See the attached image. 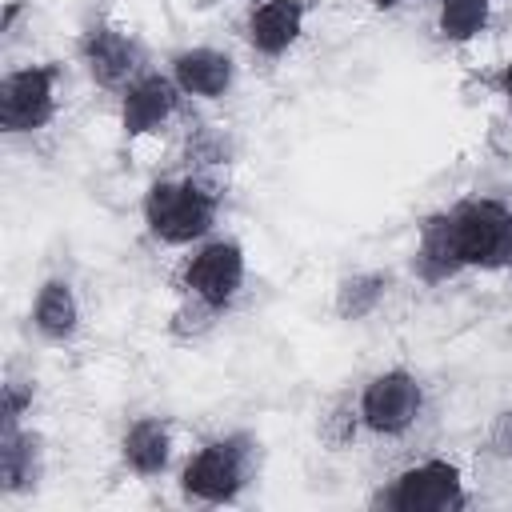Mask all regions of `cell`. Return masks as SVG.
Listing matches in <instances>:
<instances>
[{
	"instance_id": "6da1fadb",
	"label": "cell",
	"mask_w": 512,
	"mask_h": 512,
	"mask_svg": "<svg viewBox=\"0 0 512 512\" xmlns=\"http://www.w3.org/2000/svg\"><path fill=\"white\" fill-rule=\"evenodd\" d=\"M140 216L152 240L168 248H192L212 236L220 220V192L204 176H160L148 184Z\"/></svg>"
},
{
	"instance_id": "7a4b0ae2",
	"label": "cell",
	"mask_w": 512,
	"mask_h": 512,
	"mask_svg": "<svg viewBox=\"0 0 512 512\" xmlns=\"http://www.w3.org/2000/svg\"><path fill=\"white\" fill-rule=\"evenodd\" d=\"M256 452L260 444L248 432H224L204 440L180 464V496L192 504H236L256 476Z\"/></svg>"
},
{
	"instance_id": "3957f363",
	"label": "cell",
	"mask_w": 512,
	"mask_h": 512,
	"mask_svg": "<svg viewBox=\"0 0 512 512\" xmlns=\"http://www.w3.org/2000/svg\"><path fill=\"white\" fill-rule=\"evenodd\" d=\"M244 280H248V256L236 236H208L192 244V256H184V268H180L184 296L208 304L220 316L240 300Z\"/></svg>"
},
{
	"instance_id": "277c9868",
	"label": "cell",
	"mask_w": 512,
	"mask_h": 512,
	"mask_svg": "<svg viewBox=\"0 0 512 512\" xmlns=\"http://www.w3.org/2000/svg\"><path fill=\"white\" fill-rule=\"evenodd\" d=\"M60 76L56 60L20 64L0 76V128L8 136H32L52 124L60 108Z\"/></svg>"
},
{
	"instance_id": "5b68a950",
	"label": "cell",
	"mask_w": 512,
	"mask_h": 512,
	"mask_svg": "<svg viewBox=\"0 0 512 512\" xmlns=\"http://www.w3.org/2000/svg\"><path fill=\"white\" fill-rule=\"evenodd\" d=\"M424 416V384L408 368L372 372L356 396V420L372 436H404Z\"/></svg>"
},
{
	"instance_id": "8992f818",
	"label": "cell",
	"mask_w": 512,
	"mask_h": 512,
	"mask_svg": "<svg viewBox=\"0 0 512 512\" xmlns=\"http://www.w3.org/2000/svg\"><path fill=\"white\" fill-rule=\"evenodd\" d=\"M376 504H384L388 512H456L468 504L464 472L456 460H444V456L416 460L388 480Z\"/></svg>"
},
{
	"instance_id": "52a82bcc",
	"label": "cell",
	"mask_w": 512,
	"mask_h": 512,
	"mask_svg": "<svg viewBox=\"0 0 512 512\" xmlns=\"http://www.w3.org/2000/svg\"><path fill=\"white\" fill-rule=\"evenodd\" d=\"M76 52H80L88 80L96 88H108V92H124L144 72V52H140L136 36L116 28V24H92L80 36Z\"/></svg>"
},
{
	"instance_id": "ba28073f",
	"label": "cell",
	"mask_w": 512,
	"mask_h": 512,
	"mask_svg": "<svg viewBox=\"0 0 512 512\" xmlns=\"http://www.w3.org/2000/svg\"><path fill=\"white\" fill-rule=\"evenodd\" d=\"M448 216H452V232H456L464 268H492L496 252L504 244V232L512 224V208L492 196H472V200L452 204Z\"/></svg>"
},
{
	"instance_id": "9c48e42d",
	"label": "cell",
	"mask_w": 512,
	"mask_h": 512,
	"mask_svg": "<svg viewBox=\"0 0 512 512\" xmlns=\"http://www.w3.org/2000/svg\"><path fill=\"white\" fill-rule=\"evenodd\" d=\"M180 100L184 92L176 88V80L164 72H152L144 68L124 92H120V132L128 140H140V136H152L160 132L176 112H180Z\"/></svg>"
},
{
	"instance_id": "30bf717a",
	"label": "cell",
	"mask_w": 512,
	"mask_h": 512,
	"mask_svg": "<svg viewBox=\"0 0 512 512\" xmlns=\"http://www.w3.org/2000/svg\"><path fill=\"white\" fill-rule=\"evenodd\" d=\"M168 76L188 100H224L236 84V60L224 48L192 44L168 56Z\"/></svg>"
},
{
	"instance_id": "8fae6325",
	"label": "cell",
	"mask_w": 512,
	"mask_h": 512,
	"mask_svg": "<svg viewBox=\"0 0 512 512\" xmlns=\"http://www.w3.org/2000/svg\"><path fill=\"white\" fill-rule=\"evenodd\" d=\"M304 24H308V4L304 0H256L248 8L244 36H248V48L256 56L280 60L300 44Z\"/></svg>"
},
{
	"instance_id": "7c38bea8",
	"label": "cell",
	"mask_w": 512,
	"mask_h": 512,
	"mask_svg": "<svg viewBox=\"0 0 512 512\" xmlns=\"http://www.w3.org/2000/svg\"><path fill=\"white\" fill-rule=\"evenodd\" d=\"M84 308L76 296V284L68 276H44L32 292V308H28V324L44 344H72L80 332Z\"/></svg>"
},
{
	"instance_id": "4fadbf2b",
	"label": "cell",
	"mask_w": 512,
	"mask_h": 512,
	"mask_svg": "<svg viewBox=\"0 0 512 512\" xmlns=\"http://www.w3.org/2000/svg\"><path fill=\"white\" fill-rule=\"evenodd\" d=\"M176 456V436L172 424L164 416H136L124 424L120 432V464L140 476V480H156L172 468Z\"/></svg>"
},
{
	"instance_id": "5bb4252c",
	"label": "cell",
	"mask_w": 512,
	"mask_h": 512,
	"mask_svg": "<svg viewBox=\"0 0 512 512\" xmlns=\"http://www.w3.org/2000/svg\"><path fill=\"white\" fill-rule=\"evenodd\" d=\"M412 268H416V276H420L424 284H444V280L468 272L464 260H460V248H456V232H452L448 208H440V212H432V216L420 220Z\"/></svg>"
},
{
	"instance_id": "9a60e30c",
	"label": "cell",
	"mask_w": 512,
	"mask_h": 512,
	"mask_svg": "<svg viewBox=\"0 0 512 512\" xmlns=\"http://www.w3.org/2000/svg\"><path fill=\"white\" fill-rule=\"evenodd\" d=\"M44 476V440L36 428H0V496L36 492Z\"/></svg>"
},
{
	"instance_id": "2e32d148",
	"label": "cell",
	"mask_w": 512,
	"mask_h": 512,
	"mask_svg": "<svg viewBox=\"0 0 512 512\" xmlns=\"http://www.w3.org/2000/svg\"><path fill=\"white\" fill-rule=\"evenodd\" d=\"M396 276L388 268H356V272H344L332 288V312L336 320L344 324H360L368 316L380 312V304L388 300Z\"/></svg>"
},
{
	"instance_id": "e0dca14e",
	"label": "cell",
	"mask_w": 512,
	"mask_h": 512,
	"mask_svg": "<svg viewBox=\"0 0 512 512\" xmlns=\"http://www.w3.org/2000/svg\"><path fill=\"white\" fill-rule=\"evenodd\" d=\"M496 0H440L436 4V36L444 44H472L488 32Z\"/></svg>"
},
{
	"instance_id": "ac0fdd59",
	"label": "cell",
	"mask_w": 512,
	"mask_h": 512,
	"mask_svg": "<svg viewBox=\"0 0 512 512\" xmlns=\"http://www.w3.org/2000/svg\"><path fill=\"white\" fill-rule=\"evenodd\" d=\"M36 404V376L32 372H8L0 388V428H20L24 416Z\"/></svg>"
},
{
	"instance_id": "d6986e66",
	"label": "cell",
	"mask_w": 512,
	"mask_h": 512,
	"mask_svg": "<svg viewBox=\"0 0 512 512\" xmlns=\"http://www.w3.org/2000/svg\"><path fill=\"white\" fill-rule=\"evenodd\" d=\"M216 316H220V312H212L208 304L184 296V304H180V308L172 312V320H168V332L180 336V340H196V336H204V332L216 324Z\"/></svg>"
},
{
	"instance_id": "ffe728a7",
	"label": "cell",
	"mask_w": 512,
	"mask_h": 512,
	"mask_svg": "<svg viewBox=\"0 0 512 512\" xmlns=\"http://www.w3.org/2000/svg\"><path fill=\"white\" fill-rule=\"evenodd\" d=\"M484 452L492 460H508L512 464V408H500L488 428H484Z\"/></svg>"
},
{
	"instance_id": "44dd1931",
	"label": "cell",
	"mask_w": 512,
	"mask_h": 512,
	"mask_svg": "<svg viewBox=\"0 0 512 512\" xmlns=\"http://www.w3.org/2000/svg\"><path fill=\"white\" fill-rule=\"evenodd\" d=\"M496 92L504 96V108L512 112V60H508V64L496 72Z\"/></svg>"
},
{
	"instance_id": "7402d4cb",
	"label": "cell",
	"mask_w": 512,
	"mask_h": 512,
	"mask_svg": "<svg viewBox=\"0 0 512 512\" xmlns=\"http://www.w3.org/2000/svg\"><path fill=\"white\" fill-rule=\"evenodd\" d=\"M492 268H512V224H508V232H504V244H500V252H496V264Z\"/></svg>"
},
{
	"instance_id": "603a6c76",
	"label": "cell",
	"mask_w": 512,
	"mask_h": 512,
	"mask_svg": "<svg viewBox=\"0 0 512 512\" xmlns=\"http://www.w3.org/2000/svg\"><path fill=\"white\" fill-rule=\"evenodd\" d=\"M372 8H380V12H392V8H400V4H408V0H368Z\"/></svg>"
}]
</instances>
